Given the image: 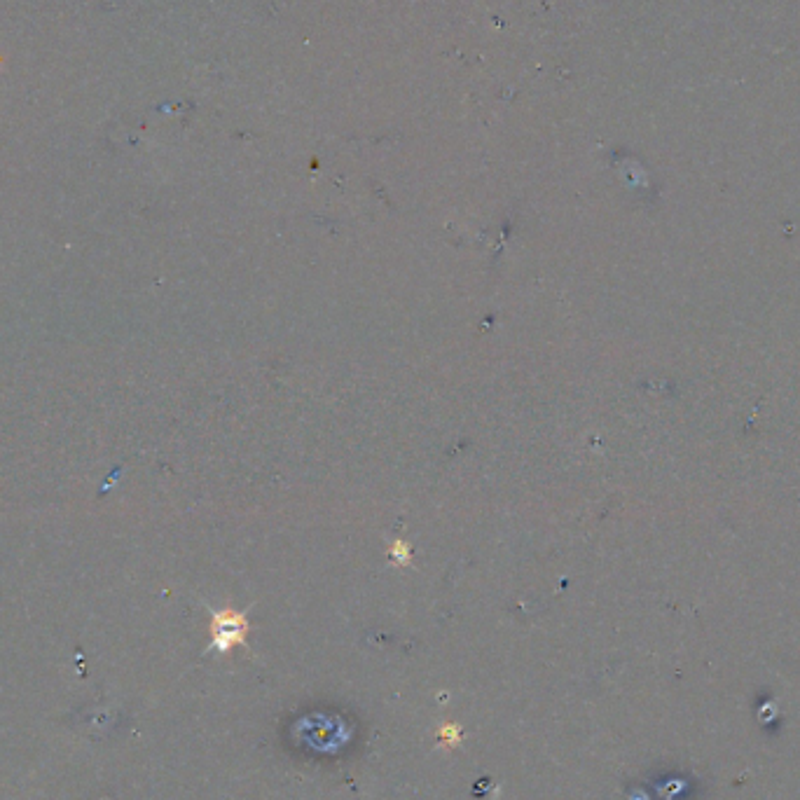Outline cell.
Here are the masks:
<instances>
[{
	"label": "cell",
	"instance_id": "1",
	"mask_svg": "<svg viewBox=\"0 0 800 800\" xmlns=\"http://www.w3.org/2000/svg\"><path fill=\"white\" fill-rule=\"evenodd\" d=\"M248 634V620L244 613L218 611L211 620V648L218 653H227L234 646H241Z\"/></svg>",
	"mask_w": 800,
	"mask_h": 800
}]
</instances>
